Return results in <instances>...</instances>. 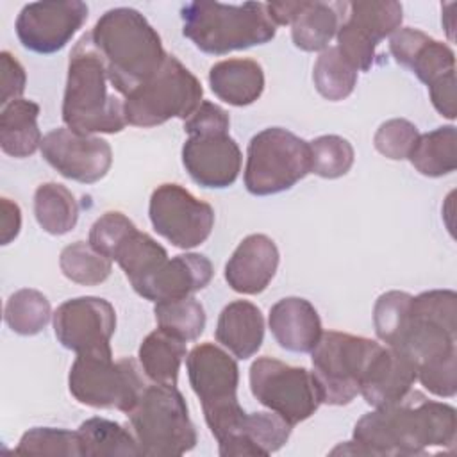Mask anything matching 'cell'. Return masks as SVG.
Here are the masks:
<instances>
[{
  "label": "cell",
  "mask_w": 457,
  "mask_h": 457,
  "mask_svg": "<svg viewBox=\"0 0 457 457\" xmlns=\"http://www.w3.org/2000/svg\"><path fill=\"white\" fill-rule=\"evenodd\" d=\"M62 275L80 286H98L105 282L112 271V262L96 252L86 241H75L62 248L59 255Z\"/></svg>",
  "instance_id": "obj_37"
},
{
  "label": "cell",
  "mask_w": 457,
  "mask_h": 457,
  "mask_svg": "<svg viewBox=\"0 0 457 457\" xmlns=\"http://www.w3.org/2000/svg\"><path fill=\"white\" fill-rule=\"evenodd\" d=\"M87 12V5L79 0L32 2L23 5L16 18V36L30 52L54 54L70 43Z\"/></svg>",
  "instance_id": "obj_16"
},
{
  "label": "cell",
  "mask_w": 457,
  "mask_h": 457,
  "mask_svg": "<svg viewBox=\"0 0 457 457\" xmlns=\"http://www.w3.org/2000/svg\"><path fill=\"white\" fill-rule=\"evenodd\" d=\"M180 18L182 34L198 50L211 55L264 45L277 34V25L262 2H189L182 7Z\"/></svg>",
  "instance_id": "obj_5"
},
{
  "label": "cell",
  "mask_w": 457,
  "mask_h": 457,
  "mask_svg": "<svg viewBox=\"0 0 457 457\" xmlns=\"http://www.w3.org/2000/svg\"><path fill=\"white\" fill-rule=\"evenodd\" d=\"M0 75H2V105H7L12 100H18L25 91L27 75L21 62L7 50L0 54Z\"/></svg>",
  "instance_id": "obj_44"
},
{
  "label": "cell",
  "mask_w": 457,
  "mask_h": 457,
  "mask_svg": "<svg viewBox=\"0 0 457 457\" xmlns=\"http://www.w3.org/2000/svg\"><path fill=\"white\" fill-rule=\"evenodd\" d=\"M241 150L228 134L189 136L182 146V164L202 187L223 189L241 171Z\"/></svg>",
  "instance_id": "obj_18"
},
{
  "label": "cell",
  "mask_w": 457,
  "mask_h": 457,
  "mask_svg": "<svg viewBox=\"0 0 457 457\" xmlns=\"http://www.w3.org/2000/svg\"><path fill=\"white\" fill-rule=\"evenodd\" d=\"M278 248L266 234L246 236L225 264L227 284L241 295L262 293L278 268Z\"/></svg>",
  "instance_id": "obj_21"
},
{
  "label": "cell",
  "mask_w": 457,
  "mask_h": 457,
  "mask_svg": "<svg viewBox=\"0 0 457 457\" xmlns=\"http://www.w3.org/2000/svg\"><path fill=\"white\" fill-rule=\"evenodd\" d=\"M411 164L425 177H443L457 168V130L453 125L437 127L420 134L409 157Z\"/></svg>",
  "instance_id": "obj_31"
},
{
  "label": "cell",
  "mask_w": 457,
  "mask_h": 457,
  "mask_svg": "<svg viewBox=\"0 0 457 457\" xmlns=\"http://www.w3.org/2000/svg\"><path fill=\"white\" fill-rule=\"evenodd\" d=\"M186 368L189 384L202 403L205 423L220 443L236 432L246 416L237 402V362L218 345L202 343L187 353Z\"/></svg>",
  "instance_id": "obj_7"
},
{
  "label": "cell",
  "mask_w": 457,
  "mask_h": 457,
  "mask_svg": "<svg viewBox=\"0 0 457 457\" xmlns=\"http://www.w3.org/2000/svg\"><path fill=\"white\" fill-rule=\"evenodd\" d=\"M34 216L45 232L62 236L75 228L79 204L66 186L45 182L34 193Z\"/></svg>",
  "instance_id": "obj_32"
},
{
  "label": "cell",
  "mask_w": 457,
  "mask_h": 457,
  "mask_svg": "<svg viewBox=\"0 0 457 457\" xmlns=\"http://www.w3.org/2000/svg\"><path fill=\"white\" fill-rule=\"evenodd\" d=\"M212 275V264L205 255L180 253L168 259L155 273L134 287V291L154 303L186 298L204 289Z\"/></svg>",
  "instance_id": "obj_20"
},
{
  "label": "cell",
  "mask_w": 457,
  "mask_h": 457,
  "mask_svg": "<svg viewBox=\"0 0 457 457\" xmlns=\"http://www.w3.org/2000/svg\"><path fill=\"white\" fill-rule=\"evenodd\" d=\"M311 148V171L323 179H339L353 166L355 152L348 139L327 134L312 139Z\"/></svg>",
  "instance_id": "obj_38"
},
{
  "label": "cell",
  "mask_w": 457,
  "mask_h": 457,
  "mask_svg": "<svg viewBox=\"0 0 457 457\" xmlns=\"http://www.w3.org/2000/svg\"><path fill=\"white\" fill-rule=\"evenodd\" d=\"M430 91V100L434 109L448 118V120H455L457 116V95H455V73H450L446 77H443L441 80H437L436 84L428 86Z\"/></svg>",
  "instance_id": "obj_45"
},
{
  "label": "cell",
  "mask_w": 457,
  "mask_h": 457,
  "mask_svg": "<svg viewBox=\"0 0 457 457\" xmlns=\"http://www.w3.org/2000/svg\"><path fill=\"white\" fill-rule=\"evenodd\" d=\"M341 23L339 2H303L291 21V39L303 52H323Z\"/></svg>",
  "instance_id": "obj_28"
},
{
  "label": "cell",
  "mask_w": 457,
  "mask_h": 457,
  "mask_svg": "<svg viewBox=\"0 0 457 457\" xmlns=\"http://www.w3.org/2000/svg\"><path fill=\"white\" fill-rule=\"evenodd\" d=\"M250 389L261 405L284 418L291 427L311 418L323 403L312 371L268 355L252 362Z\"/></svg>",
  "instance_id": "obj_12"
},
{
  "label": "cell",
  "mask_w": 457,
  "mask_h": 457,
  "mask_svg": "<svg viewBox=\"0 0 457 457\" xmlns=\"http://www.w3.org/2000/svg\"><path fill=\"white\" fill-rule=\"evenodd\" d=\"M216 341L237 359H250L262 345L264 318L248 300H234L223 307L216 323Z\"/></svg>",
  "instance_id": "obj_25"
},
{
  "label": "cell",
  "mask_w": 457,
  "mask_h": 457,
  "mask_svg": "<svg viewBox=\"0 0 457 457\" xmlns=\"http://www.w3.org/2000/svg\"><path fill=\"white\" fill-rule=\"evenodd\" d=\"M291 425L275 412H246L236 432L218 443L221 457L270 455L280 450L289 436Z\"/></svg>",
  "instance_id": "obj_24"
},
{
  "label": "cell",
  "mask_w": 457,
  "mask_h": 457,
  "mask_svg": "<svg viewBox=\"0 0 457 457\" xmlns=\"http://www.w3.org/2000/svg\"><path fill=\"white\" fill-rule=\"evenodd\" d=\"M416 380V366L407 355L391 346H380L362 377L359 395L371 407H382L402 400Z\"/></svg>",
  "instance_id": "obj_22"
},
{
  "label": "cell",
  "mask_w": 457,
  "mask_h": 457,
  "mask_svg": "<svg viewBox=\"0 0 457 457\" xmlns=\"http://www.w3.org/2000/svg\"><path fill=\"white\" fill-rule=\"evenodd\" d=\"M105 62L91 32L80 36L68 61L62 121L79 134H116L127 125L123 100L109 93Z\"/></svg>",
  "instance_id": "obj_4"
},
{
  "label": "cell",
  "mask_w": 457,
  "mask_h": 457,
  "mask_svg": "<svg viewBox=\"0 0 457 457\" xmlns=\"http://www.w3.org/2000/svg\"><path fill=\"white\" fill-rule=\"evenodd\" d=\"M389 52L398 64L409 68L427 86L455 73L453 50L420 29H398L389 39Z\"/></svg>",
  "instance_id": "obj_19"
},
{
  "label": "cell",
  "mask_w": 457,
  "mask_h": 457,
  "mask_svg": "<svg viewBox=\"0 0 457 457\" xmlns=\"http://www.w3.org/2000/svg\"><path fill=\"white\" fill-rule=\"evenodd\" d=\"M339 7L336 48L357 71H368L375 62L377 45L400 29L403 9L393 0L339 2Z\"/></svg>",
  "instance_id": "obj_13"
},
{
  "label": "cell",
  "mask_w": 457,
  "mask_h": 457,
  "mask_svg": "<svg viewBox=\"0 0 457 457\" xmlns=\"http://www.w3.org/2000/svg\"><path fill=\"white\" fill-rule=\"evenodd\" d=\"M91 37L105 62L112 89L123 96L146 82L168 57L157 30L132 7L105 11L95 23Z\"/></svg>",
  "instance_id": "obj_3"
},
{
  "label": "cell",
  "mask_w": 457,
  "mask_h": 457,
  "mask_svg": "<svg viewBox=\"0 0 457 457\" xmlns=\"http://www.w3.org/2000/svg\"><path fill=\"white\" fill-rule=\"evenodd\" d=\"M382 345L348 332H323L311 350L312 375L323 403L346 405L361 393L362 377Z\"/></svg>",
  "instance_id": "obj_10"
},
{
  "label": "cell",
  "mask_w": 457,
  "mask_h": 457,
  "mask_svg": "<svg viewBox=\"0 0 457 457\" xmlns=\"http://www.w3.org/2000/svg\"><path fill=\"white\" fill-rule=\"evenodd\" d=\"M211 91L225 104L245 107L261 98L264 91L262 66L248 57L220 61L209 70Z\"/></svg>",
  "instance_id": "obj_26"
},
{
  "label": "cell",
  "mask_w": 457,
  "mask_h": 457,
  "mask_svg": "<svg viewBox=\"0 0 457 457\" xmlns=\"http://www.w3.org/2000/svg\"><path fill=\"white\" fill-rule=\"evenodd\" d=\"M21 228V211L16 202L9 198L0 200V241L2 245H9Z\"/></svg>",
  "instance_id": "obj_46"
},
{
  "label": "cell",
  "mask_w": 457,
  "mask_h": 457,
  "mask_svg": "<svg viewBox=\"0 0 457 457\" xmlns=\"http://www.w3.org/2000/svg\"><path fill=\"white\" fill-rule=\"evenodd\" d=\"M154 314L157 328L182 341L198 339L205 328V311L193 296L157 302Z\"/></svg>",
  "instance_id": "obj_36"
},
{
  "label": "cell",
  "mask_w": 457,
  "mask_h": 457,
  "mask_svg": "<svg viewBox=\"0 0 457 457\" xmlns=\"http://www.w3.org/2000/svg\"><path fill=\"white\" fill-rule=\"evenodd\" d=\"M268 325L278 346L295 353H311L323 334L318 311L300 296L278 300L270 309Z\"/></svg>",
  "instance_id": "obj_23"
},
{
  "label": "cell",
  "mask_w": 457,
  "mask_h": 457,
  "mask_svg": "<svg viewBox=\"0 0 457 457\" xmlns=\"http://www.w3.org/2000/svg\"><path fill=\"white\" fill-rule=\"evenodd\" d=\"M311 173L309 143L282 127L257 132L246 150L245 187L255 196L291 189Z\"/></svg>",
  "instance_id": "obj_9"
},
{
  "label": "cell",
  "mask_w": 457,
  "mask_h": 457,
  "mask_svg": "<svg viewBox=\"0 0 457 457\" xmlns=\"http://www.w3.org/2000/svg\"><path fill=\"white\" fill-rule=\"evenodd\" d=\"M200 80L175 57L168 55L162 66L123 100L125 120L134 127H157L171 118L187 120L202 104Z\"/></svg>",
  "instance_id": "obj_8"
},
{
  "label": "cell",
  "mask_w": 457,
  "mask_h": 457,
  "mask_svg": "<svg viewBox=\"0 0 457 457\" xmlns=\"http://www.w3.org/2000/svg\"><path fill=\"white\" fill-rule=\"evenodd\" d=\"M148 214L155 232L182 250L202 245L214 227L211 204L198 200L180 184L157 186L150 196Z\"/></svg>",
  "instance_id": "obj_14"
},
{
  "label": "cell",
  "mask_w": 457,
  "mask_h": 457,
  "mask_svg": "<svg viewBox=\"0 0 457 457\" xmlns=\"http://www.w3.org/2000/svg\"><path fill=\"white\" fill-rule=\"evenodd\" d=\"M230 118L220 105L204 100L196 111L184 121V130L189 136H211V134H228Z\"/></svg>",
  "instance_id": "obj_43"
},
{
  "label": "cell",
  "mask_w": 457,
  "mask_h": 457,
  "mask_svg": "<svg viewBox=\"0 0 457 457\" xmlns=\"http://www.w3.org/2000/svg\"><path fill=\"white\" fill-rule=\"evenodd\" d=\"M137 357L145 375L154 384L177 386L179 370L186 357V341L157 328L141 341Z\"/></svg>",
  "instance_id": "obj_29"
},
{
  "label": "cell",
  "mask_w": 457,
  "mask_h": 457,
  "mask_svg": "<svg viewBox=\"0 0 457 457\" xmlns=\"http://www.w3.org/2000/svg\"><path fill=\"white\" fill-rule=\"evenodd\" d=\"M52 325L57 341L77 355H112L116 311L107 300L98 296L66 300L55 309Z\"/></svg>",
  "instance_id": "obj_15"
},
{
  "label": "cell",
  "mask_w": 457,
  "mask_h": 457,
  "mask_svg": "<svg viewBox=\"0 0 457 457\" xmlns=\"http://www.w3.org/2000/svg\"><path fill=\"white\" fill-rule=\"evenodd\" d=\"M77 432L80 437L82 457L141 455L134 434L116 421L105 418H89L80 423Z\"/></svg>",
  "instance_id": "obj_33"
},
{
  "label": "cell",
  "mask_w": 457,
  "mask_h": 457,
  "mask_svg": "<svg viewBox=\"0 0 457 457\" xmlns=\"http://www.w3.org/2000/svg\"><path fill=\"white\" fill-rule=\"evenodd\" d=\"M412 295L405 291H387L380 295L373 307V325L377 337L386 343V346L393 345L396 339L409 309Z\"/></svg>",
  "instance_id": "obj_40"
},
{
  "label": "cell",
  "mask_w": 457,
  "mask_h": 457,
  "mask_svg": "<svg viewBox=\"0 0 457 457\" xmlns=\"http://www.w3.org/2000/svg\"><path fill=\"white\" fill-rule=\"evenodd\" d=\"M43 159L62 177L95 184L112 164L111 145L91 134H79L68 127L50 130L41 141Z\"/></svg>",
  "instance_id": "obj_17"
},
{
  "label": "cell",
  "mask_w": 457,
  "mask_h": 457,
  "mask_svg": "<svg viewBox=\"0 0 457 457\" xmlns=\"http://www.w3.org/2000/svg\"><path fill=\"white\" fill-rule=\"evenodd\" d=\"M127 416L141 455L173 457L196 445V428L187 403L175 386H146Z\"/></svg>",
  "instance_id": "obj_6"
},
{
  "label": "cell",
  "mask_w": 457,
  "mask_h": 457,
  "mask_svg": "<svg viewBox=\"0 0 457 457\" xmlns=\"http://www.w3.org/2000/svg\"><path fill=\"white\" fill-rule=\"evenodd\" d=\"M420 132L414 123L403 118H393L384 121L375 136L373 145L377 152L393 161H403L409 157L414 143L418 141Z\"/></svg>",
  "instance_id": "obj_41"
},
{
  "label": "cell",
  "mask_w": 457,
  "mask_h": 457,
  "mask_svg": "<svg viewBox=\"0 0 457 457\" xmlns=\"http://www.w3.org/2000/svg\"><path fill=\"white\" fill-rule=\"evenodd\" d=\"M39 105L32 100L18 98L4 105L0 112V146L4 154L25 159L41 148V130L37 127Z\"/></svg>",
  "instance_id": "obj_27"
},
{
  "label": "cell",
  "mask_w": 457,
  "mask_h": 457,
  "mask_svg": "<svg viewBox=\"0 0 457 457\" xmlns=\"http://www.w3.org/2000/svg\"><path fill=\"white\" fill-rule=\"evenodd\" d=\"M68 387L82 405L129 414L146 386L130 357L114 361L112 355H77L70 368Z\"/></svg>",
  "instance_id": "obj_11"
},
{
  "label": "cell",
  "mask_w": 457,
  "mask_h": 457,
  "mask_svg": "<svg viewBox=\"0 0 457 457\" xmlns=\"http://www.w3.org/2000/svg\"><path fill=\"white\" fill-rule=\"evenodd\" d=\"M52 307L48 298L37 289H18L9 296L4 307L7 327L20 336H36L50 321Z\"/></svg>",
  "instance_id": "obj_34"
},
{
  "label": "cell",
  "mask_w": 457,
  "mask_h": 457,
  "mask_svg": "<svg viewBox=\"0 0 457 457\" xmlns=\"http://www.w3.org/2000/svg\"><path fill=\"white\" fill-rule=\"evenodd\" d=\"M300 5H302V0L300 2H270L266 4V9L275 25H291Z\"/></svg>",
  "instance_id": "obj_47"
},
{
  "label": "cell",
  "mask_w": 457,
  "mask_h": 457,
  "mask_svg": "<svg viewBox=\"0 0 457 457\" xmlns=\"http://www.w3.org/2000/svg\"><path fill=\"white\" fill-rule=\"evenodd\" d=\"M14 452L20 455L82 457L79 432L54 427H34L27 430Z\"/></svg>",
  "instance_id": "obj_39"
},
{
  "label": "cell",
  "mask_w": 457,
  "mask_h": 457,
  "mask_svg": "<svg viewBox=\"0 0 457 457\" xmlns=\"http://www.w3.org/2000/svg\"><path fill=\"white\" fill-rule=\"evenodd\" d=\"M312 80L323 98L339 102L353 93L357 84V70L339 54L336 46H328L314 62Z\"/></svg>",
  "instance_id": "obj_35"
},
{
  "label": "cell",
  "mask_w": 457,
  "mask_h": 457,
  "mask_svg": "<svg viewBox=\"0 0 457 457\" xmlns=\"http://www.w3.org/2000/svg\"><path fill=\"white\" fill-rule=\"evenodd\" d=\"M134 227H136L134 221L129 220L123 212L107 211L91 225L87 243L96 252H100L102 255H105L107 259L112 261V253H114L116 246Z\"/></svg>",
  "instance_id": "obj_42"
},
{
  "label": "cell",
  "mask_w": 457,
  "mask_h": 457,
  "mask_svg": "<svg viewBox=\"0 0 457 457\" xmlns=\"http://www.w3.org/2000/svg\"><path fill=\"white\" fill-rule=\"evenodd\" d=\"M391 348L407 355L420 384L439 398L457 393V295L423 291L411 298L405 321Z\"/></svg>",
  "instance_id": "obj_2"
},
{
  "label": "cell",
  "mask_w": 457,
  "mask_h": 457,
  "mask_svg": "<svg viewBox=\"0 0 457 457\" xmlns=\"http://www.w3.org/2000/svg\"><path fill=\"white\" fill-rule=\"evenodd\" d=\"M112 261L123 270L130 286L137 287L168 261V252L152 236L134 227L116 246Z\"/></svg>",
  "instance_id": "obj_30"
},
{
  "label": "cell",
  "mask_w": 457,
  "mask_h": 457,
  "mask_svg": "<svg viewBox=\"0 0 457 457\" xmlns=\"http://www.w3.org/2000/svg\"><path fill=\"white\" fill-rule=\"evenodd\" d=\"M457 412L450 403L409 391L402 400L375 407L353 427V437L330 453L350 455H423L430 448H453Z\"/></svg>",
  "instance_id": "obj_1"
}]
</instances>
